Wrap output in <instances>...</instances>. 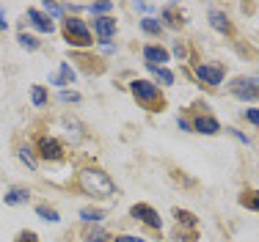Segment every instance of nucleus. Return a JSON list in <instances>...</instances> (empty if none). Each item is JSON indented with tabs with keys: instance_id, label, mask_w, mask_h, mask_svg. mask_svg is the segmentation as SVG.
<instances>
[{
	"instance_id": "obj_4",
	"label": "nucleus",
	"mask_w": 259,
	"mask_h": 242,
	"mask_svg": "<svg viewBox=\"0 0 259 242\" xmlns=\"http://www.w3.org/2000/svg\"><path fill=\"white\" fill-rule=\"evenodd\" d=\"M229 88H232V94L237 99H243V102H254V99L259 96V80L256 77H237Z\"/></svg>"
},
{
	"instance_id": "obj_30",
	"label": "nucleus",
	"mask_w": 259,
	"mask_h": 242,
	"mask_svg": "<svg viewBox=\"0 0 259 242\" xmlns=\"http://www.w3.org/2000/svg\"><path fill=\"white\" fill-rule=\"evenodd\" d=\"M17 242H36V234L33 231H22L20 237H17Z\"/></svg>"
},
{
	"instance_id": "obj_7",
	"label": "nucleus",
	"mask_w": 259,
	"mask_h": 242,
	"mask_svg": "<svg viewBox=\"0 0 259 242\" xmlns=\"http://www.w3.org/2000/svg\"><path fill=\"white\" fill-rule=\"evenodd\" d=\"M39 154H41V160H61L64 157V149H61V143L55 138H41L39 140Z\"/></svg>"
},
{
	"instance_id": "obj_9",
	"label": "nucleus",
	"mask_w": 259,
	"mask_h": 242,
	"mask_svg": "<svg viewBox=\"0 0 259 242\" xmlns=\"http://www.w3.org/2000/svg\"><path fill=\"white\" fill-rule=\"evenodd\" d=\"M28 22L33 25L36 30H41V33H53V20H50V17H45L41 11H36V9L28 11Z\"/></svg>"
},
{
	"instance_id": "obj_32",
	"label": "nucleus",
	"mask_w": 259,
	"mask_h": 242,
	"mask_svg": "<svg viewBox=\"0 0 259 242\" xmlns=\"http://www.w3.org/2000/svg\"><path fill=\"white\" fill-rule=\"evenodd\" d=\"M174 55H177V58H185V55H188V50H185L182 41H177V44H174Z\"/></svg>"
},
{
	"instance_id": "obj_2",
	"label": "nucleus",
	"mask_w": 259,
	"mask_h": 242,
	"mask_svg": "<svg viewBox=\"0 0 259 242\" xmlns=\"http://www.w3.org/2000/svg\"><path fill=\"white\" fill-rule=\"evenodd\" d=\"M64 33H66V41L75 47H89L91 44V30L85 28L83 20L77 17H66L64 20Z\"/></svg>"
},
{
	"instance_id": "obj_16",
	"label": "nucleus",
	"mask_w": 259,
	"mask_h": 242,
	"mask_svg": "<svg viewBox=\"0 0 259 242\" xmlns=\"http://www.w3.org/2000/svg\"><path fill=\"white\" fill-rule=\"evenodd\" d=\"M163 20H165V25H168V28H180V25H182V17L177 14V6H165Z\"/></svg>"
},
{
	"instance_id": "obj_8",
	"label": "nucleus",
	"mask_w": 259,
	"mask_h": 242,
	"mask_svg": "<svg viewBox=\"0 0 259 242\" xmlns=\"http://www.w3.org/2000/svg\"><path fill=\"white\" fill-rule=\"evenodd\" d=\"M94 33L100 36V41H110V36L116 33V20L113 17H97L94 20Z\"/></svg>"
},
{
	"instance_id": "obj_5",
	"label": "nucleus",
	"mask_w": 259,
	"mask_h": 242,
	"mask_svg": "<svg viewBox=\"0 0 259 242\" xmlns=\"http://www.w3.org/2000/svg\"><path fill=\"white\" fill-rule=\"evenodd\" d=\"M130 212H133V218H135V220L146 223L149 228H163V220H160V215L149 207V204H135V207L130 209Z\"/></svg>"
},
{
	"instance_id": "obj_25",
	"label": "nucleus",
	"mask_w": 259,
	"mask_h": 242,
	"mask_svg": "<svg viewBox=\"0 0 259 242\" xmlns=\"http://www.w3.org/2000/svg\"><path fill=\"white\" fill-rule=\"evenodd\" d=\"M89 9H91V14H102V17H108V11L113 9V3H91Z\"/></svg>"
},
{
	"instance_id": "obj_12",
	"label": "nucleus",
	"mask_w": 259,
	"mask_h": 242,
	"mask_svg": "<svg viewBox=\"0 0 259 242\" xmlns=\"http://www.w3.org/2000/svg\"><path fill=\"white\" fill-rule=\"evenodd\" d=\"M144 58L149 61V66H157V64H165V61H168V53H165L163 47L149 44V47H144Z\"/></svg>"
},
{
	"instance_id": "obj_36",
	"label": "nucleus",
	"mask_w": 259,
	"mask_h": 242,
	"mask_svg": "<svg viewBox=\"0 0 259 242\" xmlns=\"http://www.w3.org/2000/svg\"><path fill=\"white\" fill-rule=\"evenodd\" d=\"M6 28H9V22L3 20V9H0V30H6Z\"/></svg>"
},
{
	"instance_id": "obj_10",
	"label": "nucleus",
	"mask_w": 259,
	"mask_h": 242,
	"mask_svg": "<svg viewBox=\"0 0 259 242\" xmlns=\"http://www.w3.org/2000/svg\"><path fill=\"white\" fill-rule=\"evenodd\" d=\"M193 129L201 135H215V132H221V124L215 121L212 116H199V119L193 121Z\"/></svg>"
},
{
	"instance_id": "obj_26",
	"label": "nucleus",
	"mask_w": 259,
	"mask_h": 242,
	"mask_svg": "<svg viewBox=\"0 0 259 242\" xmlns=\"http://www.w3.org/2000/svg\"><path fill=\"white\" fill-rule=\"evenodd\" d=\"M177 220H180V223H188V226H193V223H196V218H193V215H190V212H182V209H177Z\"/></svg>"
},
{
	"instance_id": "obj_17",
	"label": "nucleus",
	"mask_w": 259,
	"mask_h": 242,
	"mask_svg": "<svg viewBox=\"0 0 259 242\" xmlns=\"http://www.w3.org/2000/svg\"><path fill=\"white\" fill-rule=\"evenodd\" d=\"M80 218H83L85 223H100L105 218V209H94V207H85L80 209Z\"/></svg>"
},
{
	"instance_id": "obj_6",
	"label": "nucleus",
	"mask_w": 259,
	"mask_h": 242,
	"mask_svg": "<svg viewBox=\"0 0 259 242\" xmlns=\"http://www.w3.org/2000/svg\"><path fill=\"white\" fill-rule=\"evenodd\" d=\"M196 74H199V80H204V83L207 85H212V88H215V85H221V83H224V66H221V64H201L199 66V69H196Z\"/></svg>"
},
{
	"instance_id": "obj_15",
	"label": "nucleus",
	"mask_w": 259,
	"mask_h": 242,
	"mask_svg": "<svg viewBox=\"0 0 259 242\" xmlns=\"http://www.w3.org/2000/svg\"><path fill=\"white\" fill-rule=\"evenodd\" d=\"M146 66H149V64H146ZM149 72L155 74L163 85H174V72H168L165 66H149Z\"/></svg>"
},
{
	"instance_id": "obj_24",
	"label": "nucleus",
	"mask_w": 259,
	"mask_h": 242,
	"mask_svg": "<svg viewBox=\"0 0 259 242\" xmlns=\"http://www.w3.org/2000/svg\"><path fill=\"white\" fill-rule=\"evenodd\" d=\"M108 239V234L102 231V228H91L89 234H85V242H105Z\"/></svg>"
},
{
	"instance_id": "obj_34",
	"label": "nucleus",
	"mask_w": 259,
	"mask_h": 242,
	"mask_svg": "<svg viewBox=\"0 0 259 242\" xmlns=\"http://www.w3.org/2000/svg\"><path fill=\"white\" fill-rule=\"evenodd\" d=\"M232 135H234V138H237V140H240V143H245V146H248V138H245V135H243V132H240V129H232Z\"/></svg>"
},
{
	"instance_id": "obj_22",
	"label": "nucleus",
	"mask_w": 259,
	"mask_h": 242,
	"mask_svg": "<svg viewBox=\"0 0 259 242\" xmlns=\"http://www.w3.org/2000/svg\"><path fill=\"white\" fill-rule=\"evenodd\" d=\"M240 204L248 209H254V212H259V193H245L243 198H240Z\"/></svg>"
},
{
	"instance_id": "obj_13",
	"label": "nucleus",
	"mask_w": 259,
	"mask_h": 242,
	"mask_svg": "<svg viewBox=\"0 0 259 242\" xmlns=\"http://www.w3.org/2000/svg\"><path fill=\"white\" fill-rule=\"evenodd\" d=\"M50 83L53 85H69L75 83V72H72L69 64H61V72L58 74H50Z\"/></svg>"
},
{
	"instance_id": "obj_33",
	"label": "nucleus",
	"mask_w": 259,
	"mask_h": 242,
	"mask_svg": "<svg viewBox=\"0 0 259 242\" xmlns=\"http://www.w3.org/2000/svg\"><path fill=\"white\" fill-rule=\"evenodd\" d=\"M177 127H180V129H182V132H190V124H188V121H185V119H182V116H180V119H177Z\"/></svg>"
},
{
	"instance_id": "obj_29",
	"label": "nucleus",
	"mask_w": 259,
	"mask_h": 242,
	"mask_svg": "<svg viewBox=\"0 0 259 242\" xmlns=\"http://www.w3.org/2000/svg\"><path fill=\"white\" fill-rule=\"evenodd\" d=\"M245 119H248L251 124H256V127H259V110H256V108H248V110H245Z\"/></svg>"
},
{
	"instance_id": "obj_31",
	"label": "nucleus",
	"mask_w": 259,
	"mask_h": 242,
	"mask_svg": "<svg viewBox=\"0 0 259 242\" xmlns=\"http://www.w3.org/2000/svg\"><path fill=\"white\" fill-rule=\"evenodd\" d=\"M116 242H146L141 237H133V234H121V237H116Z\"/></svg>"
},
{
	"instance_id": "obj_35",
	"label": "nucleus",
	"mask_w": 259,
	"mask_h": 242,
	"mask_svg": "<svg viewBox=\"0 0 259 242\" xmlns=\"http://www.w3.org/2000/svg\"><path fill=\"white\" fill-rule=\"evenodd\" d=\"M133 9H138V11H152V6H149V3H133Z\"/></svg>"
},
{
	"instance_id": "obj_27",
	"label": "nucleus",
	"mask_w": 259,
	"mask_h": 242,
	"mask_svg": "<svg viewBox=\"0 0 259 242\" xmlns=\"http://www.w3.org/2000/svg\"><path fill=\"white\" fill-rule=\"evenodd\" d=\"M45 9L50 11V14H55V17H61V14H64V6H58V3H50V0H45Z\"/></svg>"
},
{
	"instance_id": "obj_11",
	"label": "nucleus",
	"mask_w": 259,
	"mask_h": 242,
	"mask_svg": "<svg viewBox=\"0 0 259 242\" xmlns=\"http://www.w3.org/2000/svg\"><path fill=\"white\" fill-rule=\"evenodd\" d=\"M209 25H212L218 33H232V22H229V17L224 14V11H209Z\"/></svg>"
},
{
	"instance_id": "obj_19",
	"label": "nucleus",
	"mask_w": 259,
	"mask_h": 242,
	"mask_svg": "<svg viewBox=\"0 0 259 242\" xmlns=\"http://www.w3.org/2000/svg\"><path fill=\"white\" fill-rule=\"evenodd\" d=\"M30 99H33L36 108H45L47 105V91L41 88V85H33V88H30Z\"/></svg>"
},
{
	"instance_id": "obj_23",
	"label": "nucleus",
	"mask_w": 259,
	"mask_h": 242,
	"mask_svg": "<svg viewBox=\"0 0 259 242\" xmlns=\"http://www.w3.org/2000/svg\"><path fill=\"white\" fill-rule=\"evenodd\" d=\"M20 160H22V163L28 165L30 171H36V163H33V154H30V149H28V146H22V149H20Z\"/></svg>"
},
{
	"instance_id": "obj_1",
	"label": "nucleus",
	"mask_w": 259,
	"mask_h": 242,
	"mask_svg": "<svg viewBox=\"0 0 259 242\" xmlns=\"http://www.w3.org/2000/svg\"><path fill=\"white\" fill-rule=\"evenodd\" d=\"M80 187L91 196H113L116 193V184L102 171H83L80 173Z\"/></svg>"
},
{
	"instance_id": "obj_14",
	"label": "nucleus",
	"mask_w": 259,
	"mask_h": 242,
	"mask_svg": "<svg viewBox=\"0 0 259 242\" xmlns=\"http://www.w3.org/2000/svg\"><path fill=\"white\" fill-rule=\"evenodd\" d=\"M25 201H28V190H22V187H14L6 193V204H11V207H20Z\"/></svg>"
},
{
	"instance_id": "obj_28",
	"label": "nucleus",
	"mask_w": 259,
	"mask_h": 242,
	"mask_svg": "<svg viewBox=\"0 0 259 242\" xmlns=\"http://www.w3.org/2000/svg\"><path fill=\"white\" fill-rule=\"evenodd\" d=\"M61 102H80V94H75V91H61Z\"/></svg>"
},
{
	"instance_id": "obj_21",
	"label": "nucleus",
	"mask_w": 259,
	"mask_h": 242,
	"mask_svg": "<svg viewBox=\"0 0 259 242\" xmlns=\"http://www.w3.org/2000/svg\"><path fill=\"white\" fill-rule=\"evenodd\" d=\"M20 47L22 50H30V53H33V50H39V39H36V36H28V33H20Z\"/></svg>"
},
{
	"instance_id": "obj_18",
	"label": "nucleus",
	"mask_w": 259,
	"mask_h": 242,
	"mask_svg": "<svg viewBox=\"0 0 259 242\" xmlns=\"http://www.w3.org/2000/svg\"><path fill=\"white\" fill-rule=\"evenodd\" d=\"M141 28H144L149 36H157L160 30H163V22L155 20V17H146V20H141Z\"/></svg>"
},
{
	"instance_id": "obj_3",
	"label": "nucleus",
	"mask_w": 259,
	"mask_h": 242,
	"mask_svg": "<svg viewBox=\"0 0 259 242\" xmlns=\"http://www.w3.org/2000/svg\"><path fill=\"white\" fill-rule=\"evenodd\" d=\"M130 91H133V96L138 99V102L149 105V110H157L160 88L155 83H149V80H133V83H130Z\"/></svg>"
},
{
	"instance_id": "obj_20",
	"label": "nucleus",
	"mask_w": 259,
	"mask_h": 242,
	"mask_svg": "<svg viewBox=\"0 0 259 242\" xmlns=\"http://www.w3.org/2000/svg\"><path fill=\"white\" fill-rule=\"evenodd\" d=\"M36 215H39L41 220H50V223H58V220H61L58 212H55V209H50V207H45V204H41V207H36Z\"/></svg>"
}]
</instances>
